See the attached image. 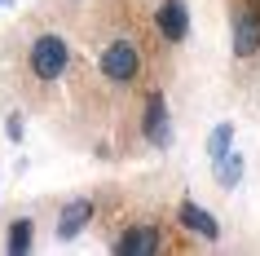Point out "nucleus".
<instances>
[{
	"mask_svg": "<svg viewBox=\"0 0 260 256\" xmlns=\"http://www.w3.org/2000/svg\"><path fill=\"white\" fill-rule=\"evenodd\" d=\"M67 67H71V44L62 36H40L31 44V71H36V80L53 84V80H62Z\"/></svg>",
	"mask_w": 260,
	"mask_h": 256,
	"instance_id": "1",
	"label": "nucleus"
},
{
	"mask_svg": "<svg viewBox=\"0 0 260 256\" xmlns=\"http://www.w3.org/2000/svg\"><path fill=\"white\" fill-rule=\"evenodd\" d=\"M216 181L220 186H238V177H243V155L238 150H225V155H216Z\"/></svg>",
	"mask_w": 260,
	"mask_h": 256,
	"instance_id": "9",
	"label": "nucleus"
},
{
	"mask_svg": "<svg viewBox=\"0 0 260 256\" xmlns=\"http://www.w3.org/2000/svg\"><path fill=\"white\" fill-rule=\"evenodd\" d=\"M115 252H119V256H146V252H159V234H154L150 225H133L119 243H115Z\"/></svg>",
	"mask_w": 260,
	"mask_h": 256,
	"instance_id": "7",
	"label": "nucleus"
},
{
	"mask_svg": "<svg viewBox=\"0 0 260 256\" xmlns=\"http://www.w3.org/2000/svg\"><path fill=\"white\" fill-rule=\"evenodd\" d=\"M154 22H159V31L168 40H185L190 36V9H185V0H164L154 9Z\"/></svg>",
	"mask_w": 260,
	"mask_h": 256,
	"instance_id": "3",
	"label": "nucleus"
},
{
	"mask_svg": "<svg viewBox=\"0 0 260 256\" xmlns=\"http://www.w3.org/2000/svg\"><path fill=\"white\" fill-rule=\"evenodd\" d=\"M177 221L190 234H203V239H216L220 234V225H216V216L207 212V208H199V203H181V212H177Z\"/></svg>",
	"mask_w": 260,
	"mask_h": 256,
	"instance_id": "6",
	"label": "nucleus"
},
{
	"mask_svg": "<svg viewBox=\"0 0 260 256\" xmlns=\"http://www.w3.org/2000/svg\"><path fill=\"white\" fill-rule=\"evenodd\" d=\"M146 137H150L154 146H168V102H164V93H150L146 97Z\"/></svg>",
	"mask_w": 260,
	"mask_h": 256,
	"instance_id": "5",
	"label": "nucleus"
},
{
	"mask_svg": "<svg viewBox=\"0 0 260 256\" xmlns=\"http://www.w3.org/2000/svg\"><path fill=\"white\" fill-rule=\"evenodd\" d=\"M260 49V14L256 9H243L234 18V53L238 58H251Z\"/></svg>",
	"mask_w": 260,
	"mask_h": 256,
	"instance_id": "4",
	"label": "nucleus"
},
{
	"mask_svg": "<svg viewBox=\"0 0 260 256\" xmlns=\"http://www.w3.org/2000/svg\"><path fill=\"white\" fill-rule=\"evenodd\" d=\"M88 216H93V203L88 199H75L62 208V216H57V239H75L84 225H88Z\"/></svg>",
	"mask_w": 260,
	"mask_h": 256,
	"instance_id": "8",
	"label": "nucleus"
},
{
	"mask_svg": "<svg viewBox=\"0 0 260 256\" xmlns=\"http://www.w3.org/2000/svg\"><path fill=\"white\" fill-rule=\"evenodd\" d=\"M230 141H234V128H230V124H220L216 133H212V141H207V155H212V159H216V155H225V150H230Z\"/></svg>",
	"mask_w": 260,
	"mask_h": 256,
	"instance_id": "11",
	"label": "nucleus"
},
{
	"mask_svg": "<svg viewBox=\"0 0 260 256\" xmlns=\"http://www.w3.org/2000/svg\"><path fill=\"white\" fill-rule=\"evenodd\" d=\"M137 71H141V53H137V44H133V40L106 44V53H102V75H106V80L133 84V80H137Z\"/></svg>",
	"mask_w": 260,
	"mask_h": 256,
	"instance_id": "2",
	"label": "nucleus"
},
{
	"mask_svg": "<svg viewBox=\"0 0 260 256\" xmlns=\"http://www.w3.org/2000/svg\"><path fill=\"white\" fill-rule=\"evenodd\" d=\"M31 239H36V230H31V221H27V216H18L14 225H9V243H5V247H9L14 256H22V252L31 247Z\"/></svg>",
	"mask_w": 260,
	"mask_h": 256,
	"instance_id": "10",
	"label": "nucleus"
}]
</instances>
